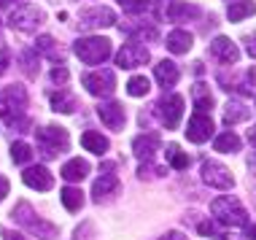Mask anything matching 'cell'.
I'll use <instances>...</instances> for the list:
<instances>
[{
  "mask_svg": "<svg viewBox=\"0 0 256 240\" xmlns=\"http://www.w3.org/2000/svg\"><path fill=\"white\" fill-rule=\"evenodd\" d=\"M11 216H14V222H16L19 227H24L30 235H36L40 240H52V238L60 235V230L54 227V224H49L46 218H40L36 210H32L30 202H16V208L11 210Z\"/></svg>",
  "mask_w": 256,
  "mask_h": 240,
  "instance_id": "6da1fadb",
  "label": "cell"
},
{
  "mask_svg": "<svg viewBox=\"0 0 256 240\" xmlns=\"http://www.w3.org/2000/svg\"><path fill=\"white\" fill-rule=\"evenodd\" d=\"M110 46L114 44H110L108 38H102V36H86V38L76 40L73 52L84 65H102L110 57Z\"/></svg>",
  "mask_w": 256,
  "mask_h": 240,
  "instance_id": "7a4b0ae2",
  "label": "cell"
},
{
  "mask_svg": "<svg viewBox=\"0 0 256 240\" xmlns=\"http://www.w3.org/2000/svg\"><path fill=\"white\" fill-rule=\"evenodd\" d=\"M36 140H38V152L40 156H46V160H54V156L65 154L68 146H70V138H68V130L65 127H40L36 132Z\"/></svg>",
  "mask_w": 256,
  "mask_h": 240,
  "instance_id": "3957f363",
  "label": "cell"
},
{
  "mask_svg": "<svg viewBox=\"0 0 256 240\" xmlns=\"http://www.w3.org/2000/svg\"><path fill=\"white\" fill-rule=\"evenodd\" d=\"M27 111V92L22 84H11L6 86L3 92H0V119L6 122V124H14L16 122V116L22 119Z\"/></svg>",
  "mask_w": 256,
  "mask_h": 240,
  "instance_id": "277c9868",
  "label": "cell"
},
{
  "mask_svg": "<svg viewBox=\"0 0 256 240\" xmlns=\"http://www.w3.org/2000/svg\"><path fill=\"white\" fill-rule=\"evenodd\" d=\"M210 214L226 227H248V214L238 197H218L210 202Z\"/></svg>",
  "mask_w": 256,
  "mask_h": 240,
  "instance_id": "5b68a950",
  "label": "cell"
},
{
  "mask_svg": "<svg viewBox=\"0 0 256 240\" xmlns=\"http://www.w3.org/2000/svg\"><path fill=\"white\" fill-rule=\"evenodd\" d=\"M156 116H159V122H162L168 130H176L178 124H181V119H184V98L176 94V92L164 94V98L156 102Z\"/></svg>",
  "mask_w": 256,
  "mask_h": 240,
  "instance_id": "8992f818",
  "label": "cell"
},
{
  "mask_svg": "<svg viewBox=\"0 0 256 240\" xmlns=\"http://www.w3.org/2000/svg\"><path fill=\"white\" fill-rule=\"evenodd\" d=\"M81 84L89 94L94 98H102V94H110L116 89V73L102 68V70H92V73H84L81 76Z\"/></svg>",
  "mask_w": 256,
  "mask_h": 240,
  "instance_id": "52a82bcc",
  "label": "cell"
},
{
  "mask_svg": "<svg viewBox=\"0 0 256 240\" xmlns=\"http://www.w3.org/2000/svg\"><path fill=\"white\" fill-rule=\"evenodd\" d=\"M44 22H46V14H44V8H38V6H19V8L11 11V16H8V24L14 30H22V32H32Z\"/></svg>",
  "mask_w": 256,
  "mask_h": 240,
  "instance_id": "ba28073f",
  "label": "cell"
},
{
  "mask_svg": "<svg viewBox=\"0 0 256 240\" xmlns=\"http://www.w3.org/2000/svg\"><path fill=\"white\" fill-rule=\"evenodd\" d=\"M200 173H202V181L208 186L213 189H232L234 186V178L230 173V168H224L221 162H213V160H202V168H200Z\"/></svg>",
  "mask_w": 256,
  "mask_h": 240,
  "instance_id": "9c48e42d",
  "label": "cell"
},
{
  "mask_svg": "<svg viewBox=\"0 0 256 240\" xmlns=\"http://www.w3.org/2000/svg\"><path fill=\"white\" fill-rule=\"evenodd\" d=\"M156 16L168 19V22H184V19H194L200 16L197 6L181 3V0H159L156 3Z\"/></svg>",
  "mask_w": 256,
  "mask_h": 240,
  "instance_id": "30bf717a",
  "label": "cell"
},
{
  "mask_svg": "<svg viewBox=\"0 0 256 240\" xmlns=\"http://www.w3.org/2000/svg\"><path fill=\"white\" fill-rule=\"evenodd\" d=\"M116 24V14L106 6H92V8L78 11V27L81 30H98V27Z\"/></svg>",
  "mask_w": 256,
  "mask_h": 240,
  "instance_id": "8fae6325",
  "label": "cell"
},
{
  "mask_svg": "<svg viewBox=\"0 0 256 240\" xmlns=\"http://www.w3.org/2000/svg\"><path fill=\"white\" fill-rule=\"evenodd\" d=\"M148 60H151L148 49L143 44H135V40L116 52V68H140V65H146Z\"/></svg>",
  "mask_w": 256,
  "mask_h": 240,
  "instance_id": "7c38bea8",
  "label": "cell"
},
{
  "mask_svg": "<svg viewBox=\"0 0 256 240\" xmlns=\"http://www.w3.org/2000/svg\"><path fill=\"white\" fill-rule=\"evenodd\" d=\"M114 168H116L114 162H102L100 164V173L102 176L92 184V197L98 202H102V197H110L116 189H119V178L114 176Z\"/></svg>",
  "mask_w": 256,
  "mask_h": 240,
  "instance_id": "4fadbf2b",
  "label": "cell"
},
{
  "mask_svg": "<svg viewBox=\"0 0 256 240\" xmlns=\"http://www.w3.org/2000/svg\"><path fill=\"white\" fill-rule=\"evenodd\" d=\"M98 116H100L102 124H106L108 130H114V132H119V130H124V124H127L124 106H122V102H116V100L102 102V106L98 108Z\"/></svg>",
  "mask_w": 256,
  "mask_h": 240,
  "instance_id": "5bb4252c",
  "label": "cell"
},
{
  "mask_svg": "<svg viewBox=\"0 0 256 240\" xmlns=\"http://www.w3.org/2000/svg\"><path fill=\"white\" fill-rule=\"evenodd\" d=\"M213 135V119L208 114H194L189 119V124H186V138L192 143H205L208 138Z\"/></svg>",
  "mask_w": 256,
  "mask_h": 240,
  "instance_id": "9a60e30c",
  "label": "cell"
},
{
  "mask_svg": "<svg viewBox=\"0 0 256 240\" xmlns=\"http://www.w3.org/2000/svg\"><path fill=\"white\" fill-rule=\"evenodd\" d=\"M22 181L30 189H36V192H49L54 186V176L44 168V164H32V168H27L22 173Z\"/></svg>",
  "mask_w": 256,
  "mask_h": 240,
  "instance_id": "2e32d148",
  "label": "cell"
},
{
  "mask_svg": "<svg viewBox=\"0 0 256 240\" xmlns=\"http://www.w3.org/2000/svg\"><path fill=\"white\" fill-rule=\"evenodd\" d=\"M210 54L218 60L221 65H234V62L240 60V49L232 44V38H226V36L213 38V44H210Z\"/></svg>",
  "mask_w": 256,
  "mask_h": 240,
  "instance_id": "e0dca14e",
  "label": "cell"
},
{
  "mask_svg": "<svg viewBox=\"0 0 256 240\" xmlns=\"http://www.w3.org/2000/svg\"><path fill=\"white\" fill-rule=\"evenodd\" d=\"M154 76H156V84L162 89H172L178 84V78H181V70H178L176 62L162 60V62H156V68H154Z\"/></svg>",
  "mask_w": 256,
  "mask_h": 240,
  "instance_id": "ac0fdd59",
  "label": "cell"
},
{
  "mask_svg": "<svg viewBox=\"0 0 256 240\" xmlns=\"http://www.w3.org/2000/svg\"><path fill=\"white\" fill-rule=\"evenodd\" d=\"M159 146H162V140H159V135H154V132L140 135V138L132 140V152H135V156H138V160H146V162L156 154Z\"/></svg>",
  "mask_w": 256,
  "mask_h": 240,
  "instance_id": "d6986e66",
  "label": "cell"
},
{
  "mask_svg": "<svg viewBox=\"0 0 256 240\" xmlns=\"http://www.w3.org/2000/svg\"><path fill=\"white\" fill-rule=\"evenodd\" d=\"M49 102H52V108L57 114H76V108H78V100H76L68 89H57V92H52Z\"/></svg>",
  "mask_w": 256,
  "mask_h": 240,
  "instance_id": "ffe728a7",
  "label": "cell"
},
{
  "mask_svg": "<svg viewBox=\"0 0 256 240\" xmlns=\"http://www.w3.org/2000/svg\"><path fill=\"white\" fill-rule=\"evenodd\" d=\"M122 32L132 40H156V24H146V22H138V24H122Z\"/></svg>",
  "mask_w": 256,
  "mask_h": 240,
  "instance_id": "44dd1931",
  "label": "cell"
},
{
  "mask_svg": "<svg viewBox=\"0 0 256 240\" xmlns=\"http://www.w3.org/2000/svg\"><path fill=\"white\" fill-rule=\"evenodd\" d=\"M81 146H84L89 154H106L108 148H110V143H108V138H106L102 132H94V130H86V132L81 135Z\"/></svg>",
  "mask_w": 256,
  "mask_h": 240,
  "instance_id": "7402d4cb",
  "label": "cell"
},
{
  "mask_svg": "<svg viewBox=\"0 0 256 240\" xmlns=\"http://www.w3.org/2000/svg\"><path fill=\"white\" fill-rule=\"evenodd\" d=\"M192 44H194V38L189 30H172L168 36V52L172 54H186L192 49Z\"/></svg>",
  "mask_w": 256,
  "mask_h": 240,
  "instance_id": "603a6c76",
  "label": "cell"
},
{
  "mask_svg": "<svg viewBox=\"0 0 256 240\" xmlns=\"http://www.w3.org/2000/svg\"><path fill=\"white\" fill-rule=\"evenodd\" d=\"M251 111H248V106H243L240 100H230L224 106V124L232 127V124H240V122H246Z\"/></svg>",
  "mask_w": 256,
  "mask_h": 240,
  "instance_id": "cb8c5ba5",
  "label": "cell"
},
{
  "mask_svg": "<svg viewBox=\"0 0 256 240\" xmlns=\"http://www.w3.org/2000/svg\"><path fill=\"white\" fill-rule=\"evenodd\" d=\"M86 173H89V162L81 160V156H76V160L62 164V173H60V176L65 178V181H81Z\"/></svg>",
  "mask_w": 256,
  "mask_h": 240,
  "instance_id": "d4e9b609",
  "label": "cell"
},
{
  "mask_svg": "<svg viewBox=\"0 0 256 240\" xmlns=\"http://www.w3.org/2000/svg\"><path fill=\"white\" fill-rule=\"evenodd\" d=\"M240 146H243V140L234 132H221V135H216V140H213V148H216L218 154H238Z\"/></svg>",
  "mask_w": 256,
  "mask_h": 240,
  "instance_id": "484cf974",
  "label": "cell"
},
{
  "mask_svg": "<svg viewBox=\"0 0 256 240\" xmlns=\"http://www.w3.org/2000/svg\"><path fill=\"white\" fill-rule=\"evenodd\" d=\"M254 14H256V3H251V0H240V3H230L226 19H230V22H243V19L254 16Z\"/></svg>",
  "mask_w": 256,
  "mask_h": 240,
  "instance_id": "4316f807",
  "label": "cell"
},
{
  "mask_svg": "<svg viewBox=\"0 0 256 240\" xmlns=\"http://www.w3.org/2000/svg\"><path fill=\"white\" fill-rule=\"evenodd\" d=\"M192 100H194V108L200 114H205V111L213 108V94H210V89H208L202 81H197L194 89H192Z\"/></svg>",
  "mask_w": 256,
  "mask_h": 240,
  "instance_id": "83f0119b",
  "label": "cell"
},
{
  "mask_svg": "<svg viewBox=\"0 0 256 240\" xmlns=\"http://www.w3.org/2000/svg\"><path fill=\"white\" fill-rule=\"evenodd\" d=\"M60 200L70 214H76V210H81V205H84V194H81V189H76V186H65L60 192Z\"/></svg>",
  "mask_w": 256,
  "mask_h": 240,
  "instance_id": "f1b7e54d",
  "label": "cell"
},
{
  "mask_svg": "<svg viewBox=\"0 0 256 240\" xmlns=\"http://www.w3.org/2000/svg\"><path fill=\"white\" fill-rule=\"evenodd\" d=\"M19 65H22L27 78H36L38 76V52L36 49H22L19 52Z\"/></svg>",
  "mask_w": 256,
  "mask_h": 240,
  "instance_id": "f546056e",
  "label": "cell"
},
{
  "mask_svg": "<svg viewBox=\"0 0 256 240\" xmlns=\"http://www.w3.org/2000/svg\"><path fill=\"white\" fill-rule=\"evenodd\" d=\"M38 54H44V57H49L52 62H60V49H57V40H54L52 36H40L36 40V46H32Z\"/></svg>",
  "mask_w": 256,
  "mask_h": 240,
  "instance_id": "4dcf8cb0",
  "label": "cell"
},
{
  "mask_svg": "<svg viewBox=\"0 0 256 240\" xmlns=\"http://www.w3.org/2000/svg\"><path fill=\"white\" fill-rule=\"evenodd\" d=\"M168 162H170L176 170H186L192 160H189V154L181 152V146H178V143H170V146H168Z\"/></svg>",
  "mask_w": 256,
  "mask_h": 240,
  "instance_id": "1f68e13d",
  "label": "cell"
},
{
  "mask_svg": "<svg viewBox=\"0 0 256 240\" xmlns=\"http://www.w3.org/2000/svg\"><path fill=\"white\" fill-rule=\"evenodd\" d=\"M127 92L132 94V98H143V94L151 92V81L146 76H132L127 81Z\"/></svg>",
  "mask_w": 256,
  "mask_h": 240,
  "instance_id": "d6a6232c",
  "label": "cell"
},
{
  "mask_svg": "<svg viewBox=\"0 0 256 240\" xmlns=\"http://www.w3.org/2000/svg\"><path fill=\"white\" fill-rule=\"evenodd\" d=\"M11 160L16 162V164H27V162L32 160V148L27 146L24 140H16V143L11 146Z\"/></svg>",
  "mask_w": 256,
  "mask_h": 240,
  "instance_id": "836d02e7",
  "label": "cell"
},
{
  "mask_svg": "<svg viewBox=\"0 0 256 240\" xmlns=\"http://www.w3.org/2000/svg\"><path fill=\"white\" fill-rule=\"evenodd\" d=\"M127 14H143L151 6V0H116Z\"/></svg>",
  "mask_w": 256,
  "mask_h": 240,
  "instance_id": "e575fe53",
  "label": "cell"
},
{
  "mask_svg": "<svg viewBox=\"0 0 256 240\" xmlns=\"http://www.w3.org/2000/svg\"><path fill=\"white\" fill-rule=\"evenodd\" d=\"M8 65H11V49L6 40H0V76L8 70Z\"/></svg>",
  "mask_w": 256,
  "mask_h": 240,
  "instance_id": "d590c367",
  "label": "cell"
},
{
  "mask_svg": "<svg viewBox=\"0 0 256 240\" xmlns=\"http://www.w3.org/2000/svg\"><path fill=\"white\" fill-rule=\"evenodd\" d=\"M68 78H70V73H68L65 65H57L52 70V81H54V84H68Z\"/></svg>",
  "mask_w": 256,
  "mask_h": 240,
  "instance_id": "8d00e7d4",
  "label": "cell"
},
{
  "mask_svg": "<svg viewBox=\"0 0 256 240\" xmlns=\"http://www.w3.org/2000/svg\"><path fill=\"white\" fill-rule=\"evenodd\" d=\"M243 46H246V54L251 60H256V32H248V36H243Z\"/></svg>",
  "mask_w": 256,
  "mask_h": 240,
  "instance_id": "74e56055",
  "label": "cell"
},
{
  "mask_svg": "<svg viewBox=\"0 0 256 240\" xmlns=\"http://www.w3.org/2000/svg\"><path fill=\"white\" fill-rule=\"evenodd\" d=\"M138 176H140V178H146V176H164V170L162 168H151V164H140V168H138Z\"/></svg>",
  "mask_w": 256,
  "mask_h": 240,
  "instance_id": "f35d334b",
  "label": "cell"
},
{
  "mask_svg": "<svg viewBox=\"0 0 256 240\" xmlns=\"http://www.w3.org/2000/svg\"><path fill=\"white\" fill-rule=\"evenodd\" d=\"M200 235H216L218 240H226L224 235H221V232L216 230V227H213V224L210 222H202V224H200Z\"/></svg>",
  "mask_w": 256,
  "mask_h": 240,
  "instance_id": "ab89813d",
  "label": "cell"
},
{
  "mask_svg": "<svg viewBox=\"0 0 256 240\" xmlns=\"http://www.w3.org/2000/svg\"><path fill=\"white\" fill-rule=\"evenodd\" d=\"M89 232H92V224H81V227L78 230H76V238L73 240H89Z\"/></svg>",
  "mask_w": 256,
  "mask_h": 240,
  "instance_id": "60d3db41",
  "label": "cell"
},
{
  "mask_svg": "<svg viewBox=\"0 0 256 240\" xmlns=\"http://www.w3.org/2000/svg\"><path fill=\"white\" fill-rule=\"evenodd\" d=\"M0 235H3V240H24L19 232H14V230H6V227H0Z\"/></svg>",
  "mask_w": 256,
  "mask_h": 240,
  "instance_id": "b9f144b4",
  "label": "cell"
},
{
  "mask_svg": "<svg viewBox=\"0 0 256 240\" xmlns=\"http://www.w3.org/2000/svg\"><path fill=\"white\" fill-rule=\"evenodd\" d=\"M8 189H11V186H8V178L0 176V200H3L6 194H8Z\"/></svg>",
  "mask_w": 256,
  "mask_h": 240,
  "instance_id": "7bdbcfd3",
  "label": "cell"
},
{
  "mask_svg": "<svg viewBox=\"0 0 256 240\" xmlns=\"http://www.w3.org/2000/svg\"><path fill=\"white\" fill-rule=\"evenodd\" d=\"M246 238L248 240H256V224H248V227H246Z\"/></svg>",
  "mask_w": 256,
  "mask_h": 240,
  "instance_id": "ee69618b",
  "label": "cell"
},
{
  "mask_svg": "<svg viewBox=\"0 0 256 240\" xmlns=\"http://www.w3.org/2000/svg\"><path fill=\"white\" fill-rule=\"evenodd\" d=\"M162 240H186V238L181 235V232H168V235H164Z\"/></svg>",
  "mask_w": 256,
  "mask_h": 240,
  "instance_id": "f6af8a7d",
  "label": "cell"
},
{
  "mask_svg": "<svg viewBox=\"0 0 256 240\" xmlns=\"http://www.w3.org/2000/svg\"><path fill=\"white\" fill-rule=\"evenodd\" d=\"M248 143H251V146L256 148V124H254L251 130H248Z\"/></svg>",
  "mask_w": 256,
  "mask_h": 240,
  "instance_id": "bcb514c9",
  "label": "cell"
},
{
  "mask_svg": "<svg viewBox=\"0 0 256 240\" xmlns=\"http://www.w3.org/2000/svg\"><path fill=\"white\" fill-rule=\"evenodd\" d=\"M194 73H197V76H202V73H205V68H202V62H194Z\"/></svg>",
  "mask_w": 256,
  "mask_h": 240,
  "instance_id": "7dc6e473",
  "label": "cell"
},
{
  "mask_svg": "<svg viewBox=\"0 0 256 240\" xmlns=\"http://www.w3.org/2000/svg\"><path fill=\"white\" fill-rule=\"evenodd\" d=\"M11 3H16V0H0V8H6V6H11Z\"/></svg>",
  "mask_w": 256,
  "mask_h": 240,
  "instance_id": "c3c4849f",
  "label": "cell"
}]
</instances>
